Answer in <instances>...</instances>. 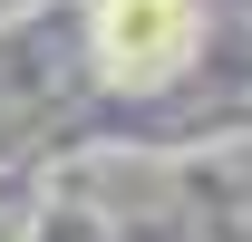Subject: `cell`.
<instances>
[{"instance_id": "6da1fadb", "label": "cell", "mask_w": 252, "mask_h": 242, "mask_svg": "<svg viewBox=\"0 0 252 242\" xmlns=\"http://www.w3.org/2000/svg\"><path fill=\"white\" fill-rule=\"evenodd\" d=\"M185 30H194L185 0H107V10H97V49H107L117 78H156V68H175Z\"/></svg>"}]
</instances>
